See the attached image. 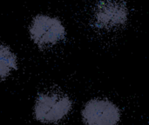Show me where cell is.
Here are the masks:
<instances>
[{"label":"cell","mask_w":149,"mask_h":125,"mask_svg":"<svg viewBox=\"0 0 149 125\" xmlns=\"http://www.w3.org/2000/svg\"><path fill=\"white\" fill-rule=\"evenodd\" d=\"M17 70V56L9 46L0 44V81L6 79L12 71Z\"/></svg>","instance_id":"277c9868"},{"label":"cell","mask_w":149,"mask_h":125,"mask_svg":"<svg viewBox=\"0 0 149 125\" xmlns=\"http://www.w3.org/2000/svg\"><path fill=\"white\" fill-rule=\"evenodd\" d=\"M28 30L31 41L40 49H47L59 44L66 35V30L61 19L45 13L35 15Z\"/></svg>","instance_id":"6da1fadb"},{"label":"cell","mask_w":149,"mask_h":125,"mask_svg":"<svg viewBox=\"0 0 149 125\" xmlns=\"http://www.w3.org/2000/svg\"><path fill=\"white\" fill-rule=\"evenodd\" d=\"M82 118L86 125H117L120 120V111L111 101L95 98L84 106Z\"/></svg>","instance_id":"3957f363"},{"label":"cell","mask_w":149,"mask_h":125,"mask_svg":"<svg viewBox=\"0 0 149 125\" xmlns=\"http://www.w3.org/2000/svg\"><path fill=\"white\" fill-rule=\"evenodd\" d=\"M72 102L65 95L42 93L34 105V117L42 124H56L63 120L72 110Z\"/></svg>","instance_id":"7a4b0ae2"}]
</instances>
